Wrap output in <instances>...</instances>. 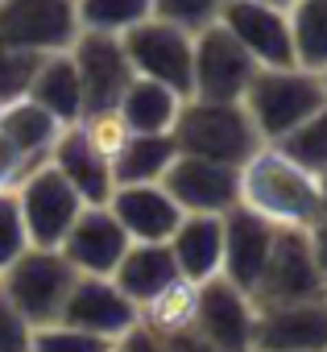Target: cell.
Listing matches in <instances>:
<instances>
[{
	"label": "cell",
	"instance_id": "obj_22",
	"mask_svg": "<svg viewBox=\"0 0 327 352\" xmlns=\"http://www.w3.org/2000/svg\"><path fill=\"white\" fill-rule=\"evenodd\" d=\"M30 100L38 108H46L58 124H79L83 120V83H79L71 50H58V54L42 58V67L30 83Z\"/></svg>",
	"mask_w": 327,
	"mask_h": 352
},
{
	"label": "cell",
	"instance_id": "obj_4",
	"mask_svg": "<svg viewBox=\"0 0 327 352\" xmlns=\"http://www.w3.org/2000/svg\"><path fill=\"white\" fill-rule=\"evenodd\" d=\"M75 278H79L75 265L58 249H34L30 245L5 274H0V294L17 307V315L30 327H42V323H58Z\"/></svg>",
	"mask_w": 327,
	"mask_h": 352
},
{
	"label": "cell",
	"instance_id": "obj_32",
	"mask_svg": "<svg viewBox=\"0 0 327 352\" xmlns=\"http://www.w3.org/2000/svg\"><path fill=\"white\" fill-rule=\"evenodd\" d=\"M228 0H153V17L157 21H166V25H179L183 34H199L207 25L220 21Z\"/></svg>",
	"mask_w": 327,
	"mask_h": 352
},
{
	"label": "cell",
	"instance_id": "obj_39",
	"mask_svg": "<svg viewBox=\"0 0 327 352\" xmlns=\"http://www.w3.org/2000/svg\"><path fill=\"white\" fill-rule=\"evenodd\" d=\"M306 236H311L315 265H319V274H323V282H327V212H323V220H319V224H311V228H306Z\"/></svg>",
	"mask_w": 327,
	"mask_h": 352
},
{
	"label": "cell",
	"instance_id": "obj_2",
	"mask_svg": "<svg viewBox=\"0 0 327 352\" xmlns=\"http://www.w3.org/2000/svg\"><path fill=\"white\" fill-rule=\"evenodd\" d=\"M170 137H174L179 153L212 157L224 166H245L265 145L240 100H195V96L183 100Z\"/></svg>",
	"mask_w": 327,
	"mask_h": 352
},
{
	"label": "cell",
	"instance_id": "obj_44",
	"mask_svg": "<svg viewBox=\"0 0 327 352\" xmlns=\"http://www.w3.org/2000/svg\"><path fill=\"white\" fill-rule=\"evenodd\" d=\"M112 352H116V348H112Z\"/></svg>",
	"mask_w": 327,
	"mask_h": 352
},
{
	"label": "cell",
	"instance_id": "obj_15",
	"mask_svg": "<svg viewBox=\"0 0 327 352\" xmlns=\"http://www.w3.org/2000/svg\"><path fill=\"white\" fill-rule=\"evenodd\" d=\"M128 232L116 224V216L100 204V208H83L79 220L71 224V232L63 236L58 253L75 265V274H91V278H112V270L120 265L124 249H128Z\"/></svg>",
	"mask_w": 327,
	"mask_h": 352
},
{
	"label": "cell",
	"instance_id": "obj_26",
	"mask_svg": "<svg viewBox=\"0 0 327 352\" xmlns=\"http://www.w3.org/2000/svg\"><path fill=\"white\" fill-rule=\"evenodd\" d=\"M195 302H199V286L187 282V278H174L166 290H157L149 302L137 307V323L157 331V336L187 331L195 323Z\"/></svg>",
	"mask_w": 327,
	"mask_h": 352
},
{
	"label": "cell",
	"instance_id": "obj_18",
	"mask_svg": "<svg viewBox=\"0 0 327 352\" xmlns=\"http://www.w3.org/2000/svg\"><path fill=\"white\" fill-rule=\"evenodd\" d=\"M273 236L278 228L265 224L261 216L245 212L240 204L232 212H224V261H220V278H228L232 286H240L245 294H253L265 261H269V249H273Z\"/></svg>",
	"mask_w": 327,
	"mask_h": 352
},
{
	"label": "cell",
	"instance_id": "obj_42",
	"mask_svg": "<svg viewBox=\"0 0 327 352\" xmlns=\"http://www.w3.org/2000/svg\"><path fill=\"white\" fill-rule=\"evenodd\" d=\"M323 87H327V71H323Z\"/></svg>",
	"mask_w": 327,
	"mask_h": 352
},
{
	"label": "cell",
	"instance_id": "obj_10",
	"mask_svg": "<svg viewBox=\"0 0 327 352\" xmlns=\"http://www.w3.org/2000/svg\"><path fill=\"white\" fill-rule=\"evenodd\" d=\"M161 187L183 208V216H224L240 204V166L179 153L161 174Z\"/></svg>",
	"mask_w": 327,
	"mask_h": 352
},
{
	"label": "cell",
	"instance_id": "obj_1",
	"mask_svg": "<svg viewBox=\"0 0 327 352\" xmlns=\"http://www.w3.org/2000/svg\"><path fill=\"white\" fill-rule=\"evenodd\" d=\"M240 208L273 228H311L327 212L315 174L290 162L278 145H261L240 166Z\"/></svg>",
	"mask_w": 327,
	"mask_h": 352
},
{
	"label": "cell",
	"instance_id": "obj_16",
	"mask_svg": "<svg viewBox=\"0 0 327 352\" xmlns=\"http://www.w3.org/2000/svg\"><path fill=\"white\" fill-rule=\"evenodd\" d=\"M327 348V298L257 311L253 352H319Z\"/></svg>",
	"mask_w": 327,
	"mask_h": 352
},
{
	"label": "cell",
	"instance_id": "obj_5",
	"mask_svg": "<svg viewBox=\"0 0 327 352\" xmlns=\"http://www.w3.org/2000/svg\"><path fill=\"white\" fill-rule=\"evenodd\" d=\"M249 298H253L257 311L327 298V282H323V274L315 265L306 228H278L269 261H265V270H261V278H257Z\"/></svg>",
	"mask_w": 327,
	"mask_h": 352
},
{
	"label": "cell",
	"instance_id": "obj_13",
	"mask_svg": "<svg viewBox=\"0 0 327 352\" xmlns=\"http://www.w3.org/2000/svg\"><path fill=\"white\" fill-rule=\"evenodd\" d=\"M220 25L245 46V54L257 67H298L294 58V38H290V17L261 0H228Z\"/></svg>",
	"mask_w": 327,
	"mask_h": 352
},
{
	"label": "cell",
	"instance_id": "obj_36",
	"mask_svg": "<svg viewBox=\"0 0 327 352\" xmlns=\"http://www.w3.org/2000/svg\"><path fill=\"white\" fill-rule=\"evenodd\" d=\"M34 166L9 145V137L5 133H0V191H17V183L25 179V174H30Z\"/></svg>",
	"mask_w": 327,
	"mask_h": 352
},
{
	"label": "cell",
	"instance_id": "obj_6",
	"mask_svg": "<svg viewBox=\"0 0 327 352\" xmlns=\"http://www.w3.org/2000/svg\"><path fill=\"white\" fill-rule=\"evenodd\" d=\"M17 208H21V224H25V236L34 249H58L63 236L71 232V224L79 220V212L87 208L79 199V191L63 179V174L42 162L34 166L25 179L17 183Z\"/></svg>",
	"mask_w": 327,
	"mask_h": 352
},
{
	"label": "cell",
	"instance_id": "obj_17",
	"mask_svg": "<svg viewBox=\"0 0 327 352\" xmlns=\"http://www.w3.org/2000/svg\"><path fill=\"white\" fill-rule=\"evenodd\" d=\"M116 224L128 232V241H170V232L183 220V208L170 199V191L161 183H137V187H112L108 204H104Z\"/></svg>",
	"mask_w": 327,
	"mask_h": 352
},
{
	"label": "cell",
	"instance_id": "obj_33",
	"mask_svg": "<svg viewBox=\"0 0 327 352\" xmlns=\"http://www.w3.org/2000/svg\"><path fill=\"white\" fill-rule=\"evenodd\" d=\"M25 249H30V236H25V224H21L17 195L0 191V274H5Z\"/></svg>",
	"mask_w": 327,
	"mask_h": 352
},
{
	"label": "cell",
	"instance_id": "obj_43",
	"mask_svg": "<svg viewBox=\"0 0 327 352\" xmlns=\"http://www.w3.org/2000/svg\"><path fill=\"white\" fill-rule=\"evenodd\" d=\"M319 352H327V348H319Z\"/></svg>",
	"mask_w": 327,
	"mask_h": 352
},
{
	"label": "cell",
	"instance_id": "obj_7",
	"mask_svg": "<svg viewBox=\"0 0 327 352\" xmlns=\"http://www.w3.org/2000/svg\"><path fill=\"white\" fill-rule=\"evenodd\" d=\"M120 42H124L128 67L137 79H153L161 87L179 91L183 100L191 96V50H195L191 34L149 17V21L133 25L128 34H120Z\"/></svg>",
	"mask_w": 327,
	"mask_h": 352
},
{
	"label": "cell",
	"instance_id": "obj_40",
	"mask_svg": "<svg viewBox=\"0 0 327 352\" xmlns=\"http://www.w3.org/2000/svg\"><path fill=\"white\" fill-rule=\"evenodd\" d=\"M315 183H319V195H323V208H327V170L315 174Z\"/></svg>",
	"mask_w": 327,
	"mask_h": 352
},
{
	"label": "cell",
	"instance_id": "obj_9",
	"mask_svg": "<svg viewBox=\"0 0 327 352\" xmlns=\"http://www.w3.org/2000/svg\"><path fill=\"white\" fill-rule=\"evenodd\" d=\"M253 75H257V63L220 21L195 34V50H191L195 100H245V87L253 83Z\"/></svg>",
	"mask_w": 327,
	"mask_h": 352
},
{
	"label": "cell",
	"instance_id": "obj_25",
	"mask_svg": "<svg viewBox=\"0 0 327 352\" xmlns=\"http://www.w3.org/2000/svg\"><path fill=\"white\" fill-rule=\"evenodd\" d=\"M179 108H183V96L161 87L153 79H133L128 91L120 96V120L128 133H170L174 120H179Z\"/></svg>",
	"mask_w": 327,
	"mask_h": 352
},
{
	"label": "cell",
	"instance_id": "obj_37",
	"mask_svg": "<svg viewBox=\"0 0 327 352\" xmlns=\"http://www.w3.org/2000/svg\"><path fill=\"white\" fill-rule=\"evenodd\" d=\"M116 352H166V340H161L157 331H149V327H141V323H133L116 340Z\"/></svg>",
	"mask_w": 327,
	"mask_h": 352
},
{
	"label": "cell",
	"instance_id": "obj_11",
	"mask_svg": "<svg viewBox=\"0 0 327 352\" xmlns=\"http://www.w3.org/2000/svg\"><path fill=\"white\" fill-rule=\"evenodd\" d=\"M79 83H83V116L87 112H116L120 96L128 91V83L137 79L124 54V42L116 34H91L79 30L75 46H71Z\"/></svg>",
	"mask_w": 327,
	"mask_h": 352
},
{
	"label": "cell",
	"instance_id": "obj_24",
	"mask_svg": "<svg viewBox=\"0 0 327 352\" xmlns=\"http://www.w3.org/2000/svg\"><path fill=\"white\" fill-rule=\"evenodd\" d=\"M63 129H67V124H58V120H54L46 108H38L30 96L17 100V104H9V108H0V133L9 137V145H13L30 166L50 162V149H54V141H58Z\"/></svg>",
	"mask_w": 327,
	"mask_h": 352
},
{
	"label": "cell",
	"instance_id": "obj_3",
	"mask_svg": "<svg viewBox=\"0 0 327 352\" xmlns=\"http://www.w3.org/2000/svg\"><path fill=\"white\" fill-rule=\"evenodd\" d=\"M240 104L253 116L257 137L273 145L327 104V87H323V75L306 67H257Z\"/></svg>",
	"mask_w": 327,
	"mask_h": 352
},
{
	"label": "cell",
	"instance_id": "obj_23",
	"mask_svg": "<svg viewBox=\"0 0 327 352\" xmlns=\"http://www.w3.org/2000/svg\"><path fill=\"white\" fill-rule=\"evenodd\" d=\"M179 157V145L170 133H128L124 145L112 157V183L137 187V183H161V174Z\"/></svg>",
	"mask_w": 327,
	"mask_h": 352
},
{
	"label": "cell",
	"instance_id": "obj_38",
	"mask_svg": "<svg viewBox=\"0 0 327 352\" xmlns=\"http://www.w3.org/2000/svg\"><path fill=\"white\" fill-rule=\"evenodd\" d=\"M166 340V352H220L216 344H207L195 327H187V331H174V336H161Z\"/></svg>",
	"mask_w": 327,
	"mask_h": 352
},
{
	"label": "cell",
	"instance_id": "obj_19",
	"mask_svg": "<svg viewBox=\"0 0 327 352\" xmlns=\"http://www.w3.org/2000/svg\"><path fill=\"white\" fill-rule=\"evenodd\" d=\"M50 166L79 191V199H83L87 208L108 204V195H112V187H116V183H112V162L87 141V133H83L79 124H67V129L58 133V141H54V149H50Z\"/></svg>",
	"mask_w": 327,
	"mask_h": 352
},
{
	"label": "cell",
	"instance_id": "obj_20",
	"mask_svg": "<svg viewBox=\"0 0 327 352\" xmlns=\"http://www.w3.org/2000/svg\"><path fill=\"white\" fill-rule=\"evenodd\" d=\"M166 245L174 253L179 274L187 282L203 286V282L220 278V261H224V216H183Z\"/></svg>",
	"mask_w": 327,
	"mask_h": 352
},
{
	"label": "cell",
	"instance_id": "obj_41",
	"mask_svg": "<svg viewBox=\"0 0 327 352\" xmlns=\"http://www.w3.org/2000/svg\"><path fill=\"white\" fill-rule=\"evenodd\" d=\"M261 5H273V9H282V13H286V9L294 5V0H261Z\"/></svg>",
	"mask_w": 327,
	"mask_h": 352
},
{
	"label": "cell",
	"instance_id": "obj_31",
	"mask_svg": "<svg viewBox=\"0 0 327 352\" xmlns=\"http://www.w3.org/2000/svg\"><path fill=\"white\" fill-rule=\"evenodd\" d=\"M112 340L79 331L71 323H42L30 331V352H112Z\"/></svg>",
	"mask_w": 327,
	"mask_h": 352
},
{
	"label": "cell",
	"instance_id": "obj_21",
	"mask_svg": "<svg viewBox=\"0 0 327 352\" xmlns=\"http://www.w3.org/2000/svg\"><path fill=\"white\" fill-rule=\"evenodd\" d=\"M174 278H183V274H179L174 253H170L166 241H157V245H149V241H133V245L124 249L120 265L112 270V282H116L120 294L133 298L137 307L149 302L157 290H166Z\"/></svg>",
	"mask_w": 327,
	"mask_h": 352
},
{
	"label": "cell",
	"instance_id": "obj_35",
	"mask_svg": "<svg viewBox=\"0 0 327 352\" xmlns=\"http://www.w3.org/2000/svg\"><path fill=\"white\" fill-rule=\"evenodd\" d=\"M30 323L17 315V307L0 294V352H30Z\"/></svg>",
	"mask_w": 327,
	"mask_h": 352
},
{
	"label": "cell",
	"instance_id": "obj_8",
	"mask_svg": "<svg viewBox=\"0 0 327 352\" xmlns=\"http://www.w3.org/2000/svg\"><path fill=\"white\" fill-rule=\"evenodd\" d=\"M79 38L75 0H0V46L58 54Z\"/></svg>",
	"mask_w": 327,
	"mask_h": 352
},
{
	"label": "cell",
	"instance_id": "obj_28",
	"mask_svg": "<svg viewBox=\"0 0 327 352\" xmlns=\"http://www.w3.org/2000/svg\"><path fill=\"white\" fill-rule=\"evenodd\" d=\"M75 13H79V30L120 38L153 17V0H75Z\"/></svg>",
	"mask_w": 327,
	"mask_h": 352
},
{
	"label": "cell",
	"instance_id": "obj_27",
	"mask_svg": "<svg viewBox=\"0 0 327 352\" xmlns=\"http://www.w3.org/2000/svg\"><path fill=\"white\" fill-rule=\"evenodd\" d=\"M286 17H290L298 67L323 75L327 71V0H294L286 9Z\"/></svg>",
	"mask_w": 327,
	"mask_h": 352
},
{
	"label": "cell",
	"instance_id": "obj_14",
	"mask_svg": "<svg viewBox=\"0 0 327 352\" xmlns=\"http://www.w3.org/2000/svg\"><path fill=\"white\" fill-rule=\"evenodd\" d=\"M58 323H71L79 331H91L100 340H120L133 323H137V302L120 294V286L112 278H91V274H79L67 302H63V315Z\"/></svg>",
	"mask_w": 327,
	"mask_h": 352
},
{
	"label": "cell",
	"instance_id": "obj_34",
	"mask_svg": "<svg viewBox=\"0 0 327 352\" xmlns=\"http://www.w3.org/2000/svg\"><path fill=\"white\" fill-rule=\"evenodd\" d=\"M79 129L87 133V141L112 162L116 157V149L124 145V137H128V129H124V120H120V112H87L83 120H79Z\"/></svg>",
	"mask_w": 327,
	"mask_h": 352
},
{
	"label": "cell",
	"instance_id": "obj_12",
	"mask_svg": "<svg viewBox=\"0 0 327 352\" xmlns=\"http://www.w3.org/2000/svg\"><path fill=\"white\" fill-rule=\"evenodd\" d=\"M191 327L207 344H216L220 352H253L257 307L228 278H212V282L199 286V302H195V323Z\"/></svg>",
	"mask_w": 327,
	"mask_h": 352
},
{
	"label": "cell",
	"instance_id": "obj_29",
	"mask_svg": "<svg viewBox=\"0 0 327 352\" xmlns=\"http://www.w3.org/2000/svg\"><path fill=\"white\" fill-rule=\"evenodd\" d=\"M290 162H298L306 174H323L327 170V104L315 112V116H306L298 129H290L282 141H273Z\"/></svg>",
	"mask_w": 327,
	"mask_h": 352
},
{
	"label": "cell",
	"instance_id": "obj_30",
	"mask_svg": "<svg viewBox=\"0 0 327 352\" xmlns=\"http://www.w3.org/2000/svg\"><path fill=\"white\" fill-rule=\"evenodd\" d=\"M42 58H46V54L0 46V108H9V104H17V100L30 96V83H34Z\"/></svg>",
	"mask_w": 327,
	"mask_h": 352
}]
</instances>
